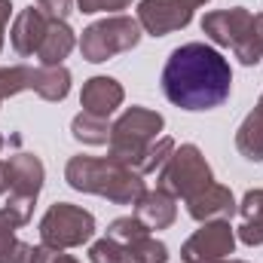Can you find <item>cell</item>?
<instances>
[{
  "label": "cell",
  "mask_w": 263,
  "mask_h": 263,
  "mask_svg": "<svg viewBox=\"0 0 263 263\" xmlns=\"http://www.w3.org/2000/svg\"><path fill=\"white\" fill-rule=\"evenodd\" d=\"M52 248L28 245L15 236H0V263H49Z\"/></svg>",
  "instance_id": "obj_20"
},
{
  "label": "cell",
  "mask_w": 263,
  "mask_h": 263,
  "mask_svg": "<svg viewBox=\"0 0 263 263\" xmlns=\"http://www.w3.org/2000/svg\"><path fill=\"white\" fill-rule=\"evenodd\" d=\"M9 15H12V0H0V49H3V40H6Z\"/></svg>",
  "instance_id": "obj_30"
},
{
  "label": "cell",
  "mask_w": 263,
  "mask_h": 263,
  "mask_svg": "<svg viewBox=\"0 0 263 263\" xmlns=\"http://www.w3.org/2000/svg\"><path fill=\"white\" fill-rule=\"evenodd\" d=\"M92 236H95V214L80 205L55 202L40 217V245H46L52 251L80 248V245L92 242Z\"/></svg>",
  "instance_id": "obj_6"
},
{
  "label": "cell",
  "mask_w": 263,
  "mask_h": 263,
  "mask_svg": "<svg viewBox=\"0 0 263 263\" xmlns=\"http://www.w3.org/2000/svg\"><path fill=\"white\" fill-rule=\"evenodd\" d=\"M208 184H214V172L205 159V153L196 144H181L172 150V156L165 159V165L156 172V187L165 190L175 199H193L202 193Z\"/></svg>",
  "instance_id": "obj_5"
},
{
  "label": "cell",
  "mask_w": 263,
  "mask_h": 263,
  "mask_svg": "<svg viewBox=\"0 0 263 263\" xmlns=\"http://www.w3.org/2000/svg\"><path fill=\"white\" fill-rule=\"evenodd\" d=\"M77 6H80V12H110V15H117V12H123V9H129L132 0H77Z\"/></svg>",
  "instance_id": "obj_24"
},
{
  "label": "cell",
  "mask_w": 263,
  "mask_h": 263,
  "mask_svg": "<svg viewBox=\"0 0 263 263\" xmlns=\"http://www.w3.org/2000/svg\"><path fill=\"white\" fill-rule=\"evenodd\" d=\"M184 3H187V6H193V9H196V6H205V3H208V0H184Z\"/></svg>",
  "instance_id": "obj_34"
},
{
  "label": "cell",
  "mask_w": 263,
  "mask_h": 263,
  "mask_svg": "<svg viewBox=\"0 0 263 263\" xmlns=\"http://www.w3.org/2000/svg\"><path fill=\"white\" fill-rule=\"evenodd\" d=\"M208 263H248V260H239V257H220V260H208Z\"/></svg>",
  "instance_id": "obj_33"
},
{
  "label": "cell",
  "mask_w": 263,
  "mask_h": 263,
  "mask_svg": "<svg viewBox=\"0 0 263 263\" xmlns=\"http://www.w3.org/2000/svg\"><path fill=\"white\" fill-rule=\"evenodd\" d=\"M242 220H263V190H248L239 202Z\"/></svg>",
  "instance_id": "obj_25"
},
{
  "label": "cell",
  "mask_w": 263,
  "mask_h": 263,
  "mask_svg": "<svg viewBox=\"0 0 263 263\" xmlns=\"http://www.w3.org/2000/svg\"><path fill=\"white\" fill-rule=\"evenodd\" d=\"M65 181L77 193H92L114 205H135L147 193L144 178L110 156H70L65 165Z\"/></svg>",
  "instance_id": "obj_2"
},
{
  "label": "cell",
  "mask_w": 263,
  "mask_h": 263,
  "mask_svg": "<svg viewBox=\"0 0 263 263\" xmlns=\"http://www.w3.org/2000/svg\"><path fill=\"white\" fill-rule=\"evenodd\" d=\"M89 260L92 263H138L135 257H132L129 248L120 245V242H114L110 236L92 242V248H89Z\"/></svg>",
  "instance_id": "obj_23"
},
{
  "label": "cell",
  "mask_w": 263,
  "mask_h": 263,
  "mask_svg": "<svg viewBox=\"0 0 263 263\" xmlns=\"http://www.w3.org/2000/svg\"><path fill=\"white\" fill-rule=\"evenodd\" d=\"M239 211V202L230 187L223 184H208L202 193L187 199V214L196 223H211V220H230Z\"/></svg>",
  "instance_id": "obj_13"
},
{
  "label": "cell",
  "mask_w": 263,
  "mask_h": 263,
  "mask_svg": "<svg viewBox=\"0 0 263 263\" xmlns=\"http://www.w3.org/2000/svg\"><path fill=\"white\" fill-rule=\"evenodd\" d=\"M73 46H77L73 28H70L67 22L52 18V22H49V31H46V37H43L40 49H37V62H40V65H62L67 55L73 52Z\"/></svg>",
  "instance_id": "obj_16"
},
{
  "label": "cell",
  "mask_w": 263,
  "mask_h": 263,
  "mask_svg": "<svg viewBox=\"0 0 263 263\" xmlns=\"http://www.w3.org/2000/svg\"><path fill=\"white\" fill-rule=\"evenodd\" d=\"M49 15L40 9V6H28V9H22L15 18H12V28H9V43H12V49L22 55V59H31V55H37V49H40V43H43V37H46V31H49Z\"/></svg>",
  "instance_id": "obj_12"
},
{
  "label": "cell",
  "mask_w": 263,
  "mask_h": 263,
  "mask_svg": "<svg viewBox=\"0 0 263 263\" xmlns=\"http://www.w3.org/2000/svg\"><path fill=\"white\" fill-rule=\"evenodd\" d=\"M236 150L248 162H263V95L236 132Z\"/></svg>",
  "instance_id": "obj_17"
},
{
  "label": "cell",
  "mask_w": 263,
  "mask_h": 263,
  "mask_svg": "<svg viewBox=\"0 0 263 263\" xmlns=\"http://www.w3.org/2000/svg\"><path fill=\"white\" fill-rule=\"evenodd\" d=\"M236 239L248 248L263 245V220H242V227H236Z\"/></svg>",
  "instance_id": "obj_27"
},
{
  "label": "cell",
  "mask_w": 263,
  "mask_h": 263,
  "mask_svg": "<svg viewBox=\"0 0 263 263\" xmlns=\"http://www.w3.org/2000/svg\"><path fill=\"white\" fill-rule=\"evenodd\" d=\"M9 168H12V190L9 196H22V199H34L40 196L43 181H46V168L40 162V156L34 153H15L9 156Z\"/></svg>",
  "instance_id": "obj_15"
},
{
  "label": "cell",
  "mask_w": 263,
  "mask_h": 263,
  "mask_svg": "<svg viewBox=\"0 0 263 263\" xmlns=\"http://www.w3.org/2000/svg\"><path fill=\"white\" fill-rule=\"evenodd\" d=\"M178 144L168 138V135H162V138H156L144 153H141V159H138V165H135V172L141 175V178H147V175H153V172H159L162 165H165V159L172 156V150H175Z\"/></svg>",
  "instance_id": "obj_21"
},
{
  "label": "cell",
  "mask_w": 263,
  "mask_h": 263,
  "mask_svg": "<svg viewBox=\"0 0 263 263\" xmlns=\"http://www.w3.org/2000/svg\"><path fill=\"white\" fill-rule=\"evenodd\" d=\"M12 190V168H9V159H0V196H6Z\"/></svg>",
  "instance_id": "obj_29"
},
{
  "label": "cell",
  "mask_w": 263,
  "mask_h": 263,
  "mask_svg": "<svg viewBox=\"0 0 263 263\" xmlns=\"http://www.w3.org/2000/svg\"><path fill=\"white\" fill-rule=\"evenodd\" d=\"M162 129H165V117H162L159 110L132 104V107H126V110L120 114V120H117L114 129H110L107 156L117 159V162H123V165H129V168H135L138 159H141V153H144L156 138H162V135H159Z\"/></svg>",
  "instance_id": "obj_3"
},
{
  "label": "cell",
  "mask_w": 263,
  "mask_h": 263,
  "mask_svg": "<svg viewBox=\"0 0 263 263\" xmlns=\"http://www.w3.org/2000/svg\"><path fill=\"white\" fill-rule=\"evenodd\" d=\"M34 83V67L31 65H9V67H0V104L25 89H31Z\"/></svg>",
  "instance_id": "obj_22"
},
{
  "label": "cell",
  "mask_w": 263,
  "mask_h": 263,
  "mask_svg": "<svg viewBox=\"0 0 263 263\" xmlns=\"http://www.w3.org/2000/svg\"><path fill=\"white\" fill-rule=\"evenodd\" d=\"M135 211V217L150 230V233H159V230H168L175 220H178V199L168 196L165 190H147L144 196L138 199L135 205H132Z\"/></svg>",
  "instance_id": "obj_14"
},
{
  "label": "cell",
  "mask_w": 263,
  "mask_h": 263,
  "mask_svg": "<svg viewBox=\"0 0 263 263\" xmlns=\"http://www.w3.org/2000/svg\"><path fill=\"white\" fill-rule=\"evenodd\" d=\"M73 3L77 0H34V6H40L49 18H59V22H67V15L73 12Z\"/></svg>",
  "instance_id": "obj_28"
},
{
  "label": "cell",
  "mask_w": 263,
  "mask_h": 263,
  "mask_svg": "<svg viewBox=\"0 0 263 263\" xmlns=\"http://www.w3.org/2000/svg\"><path fill=\"white\" fill-rule=\"evenodd\" d=\"M236 227L230 220H211L199 223V230L181 245V260L184 263H208L230 257L236 251Z\"/></svg>",
  "instance_id": "obj_7"
},
{
  "label": "cell",
  "mask_w": 263,
  "mask_h": 263,
  "mask_svg": "<svg viewBox=\"0 0 263 263\" xmlns=\"http://www.w3.org/2000/svg\"><path fill=\"white\" fill-rule=\"evenodd\" d=\"M3 144H6V138H3V135H0V153H3Z\"/></svg>",
  "instance_id": "obj_35"
},
{
  "label": "cell",
  "mask_w": 263,
  "mask_h": 263,
  "mask_svg": "<svg viewBox=\"0 0 263 263\" xmlns=\"http://www.w3.org/2000/svg\"><path fill=\"white\" fill-rule=\"evenodd\" d=\"M251 28H254V40H257V46H260V55H263V12H254V22H251Z\"/></svg>",
  "instance_id": "obj_31"
},
{
  "label": "cell",
  "mask_w": 263,
  "mask_h": 263,
  "mask_svg": "<svg viewBox=\"0 0 263 263\" xmlns=\"http://www.w3.org/2000/svg\"><path fill=\"white\" fill-rule=\"evenodd\" d=\"M31 92H37L43 101H65L70 95V70L65 65H40L34 67Z\"/></svg>",
  "instance_id": "obj_18"
},
{
  "label": "cell",
  "mask_w": 263,
  "mask_h": 263,
  "mask_svg": "<svg viewBox=\"0 0 263 263\" xmlns=\"http://www.w3.org/2000/svg\"><path fill=\"white\" fill-rule=\"evenodd\" d=\"M107 236H110L114 242L126 245L138 263H168V248H165V242H159L135 214L110 220Z\"/></svg>",
  "instance_id": "obj_8"
},
{
  "label": "cell",
  "mask_w": 263,
  "mask_h": 263,
  "mask_svg": "<svg viewBox=\"0 0 263 263\" xmlns=\"http://www.w3.org/2000/svg\"><path fill=\"white\" fill-rule=\"evenodd\" d=\"M110 129H114L110 120L95 117V114H86V110H80V114L70 120V135H73V141H80V144H86V147H104V144L110 141Z\"/></svg>",
  "instance_id": "obj_19"
},
{
  "label": "cell",
  "mask_w": 263,
  "mask_h": 263,
  "mask_svg": "<svg viewBox=\"0 0 263 263\" xmlns=\"http://www.w3.org/2000/svg\"><path fill=\"white\" fill-rule=\"evenodd\" d=\"M31 220L22 214V211H15L12 205H3L0 208V236H15V230H22V227H28Z\"/></svg>",
  "instance_id": "obj_26"
},
{
  "label": "cell",
  "mask_w": 263,
  "mask_h": 263,
  "mask_svg": "<svg viewBox=\"0 0 263 263\" xmlns=\"http://www.w3.org/2000/svg\"><path fill=\"white\" fill-rule=\"evenodd\" d=\"M123 101H126V89H123V83L114 80V77L98 73V77H89V80L83 83L80 107H83L86 114H95V117L110 120V117L117 114V107H123Z\"/></svg>",
  "instance_id": "obj_11"
},
{
  "label": "cell",
  "mask_w": 263,
  "mask_h": 263,
  "mask_svg": "<svg viewBox=\"0 0 263 263\" xmlns=\"http://www.w3.org/2000/svg\"><path fill=\"white\" fill-rule=\"evenodd\" d=\"M251 18L254 12L245 9V6H230V9H211L202 15V34L214 43V46H227L233 49L242 34L251 28Z\"/></svg>",
  "instance_id": "obj_10"
},
{
  "label": "cell",
  "mask_w": 263,
  "mask_h": 263,
  "mask_svg": "<svg viewBox=\"0 0 263 263\" xmlns=\"http://www.w3.org/2000/svg\"><path fill=\"white\" fill-rule=\"evenodd\" d=\"M233 92V67L208 43H184L168 52L162 95L181 110H214Z\"/></svg>",
  "instance_id": "obj_1"
},
{
  "label": "cell",
  "mask_w": 263,
  "mask_h": 263,
  "mask_svg": "<svg viewBox=\"0 0 263 263\" xmlns=\"http://www.w3.org/2000/svg\"><path fill=\"white\" fill-rule=\"evenodd\" d=\"M138 25L150 37H165L172 31H181L193 22V6L184 0H141L138 3Z\"/></svg>",
  "instance_id": "obj_9"
},
{
  "label": "cell",
  "mask_w": 263,
  "mask_h": 263,
  "mask_svg": "<svg viewBox=\"0 0 263 263\" xmlns=\"http://www.w3.org/2000/svg\"><path fill=\"white\" fill-rule=\"evenodd\" d=\"M49 263H80V260H77V257H70V254H65V251H52Z\"/></svg>",
  "instance_id": "obj_32"
},
{
  "label": "cell",
  "mask_w": 263,
  "mask_h": 263,
  "mask_svg": "<svg viewBox=\"0 0 263 263\" xmlns=\"http://www.w3.org/2000/svg\"><path fill=\"white\" fill-rule=\"evenodd\" d=\"M144 31L138 25V18H132L126 12L117 15H104L98 22H92L89 28H83L80 34V55L92 65H101L120 52H132L141 43Z\"/></svg>",
  "instance_id": "obj_4"
}]
</instances>
